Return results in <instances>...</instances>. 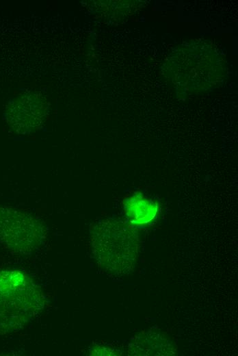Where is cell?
<instances>
[{"label": "cell", "instance_id": "cell-4", "mask_svg": "<svg viewBox=\"0 0 238 356\" xmlns=\"http://www.w3.org/2000/svg\"><path fill=\"white\" fill-rule=\"evenodd\" d=\"M48 108V101L42 93L29 91L9 105L7 122L16 133L29 134L40 128L46 120Z\"/></svg>", "mask_w": 238, "mask_h": 356}, {"label": "cell", "instance_id": "cell-5", "mask_svg": "<svg viewBox=\"0 0 238 356\" xmlns=\"http://www.w3.org/2000/svg\"><path fill=\"white\" fill-rule=\"evenodd\" d=\"M126 215L131 223L140 225L151 222L157 215L158 205L140 193H136L124 202Z\"/></svg>", "mask_w": 238, "mask_h": 356}, {"label": "cell", "instance_id": "cell-2", "mask_svg": "<svg viewBox=\"0 0 238 356\" xmlns=\"http://www.w3.org/2000/svg\"><path fill=\"white\" fill-rule=\"evenodd\" d=\"M90 242L94 259L105 272L122 275L132 270L138 237L127 223L111 218L98 220L91 227Z\"/></svg>", "mask_w": 238, "mask_h": 356}, {"label": "cell", "instance_id": "cell-1", "mask_svg": "<svg viewBox=\"0 0 238 356\" xmlns=\"http://www.w3.org/2000/svg\"><path fill=\"white\" fill-rule=\"evenodd\" d=\"M44 305L43 292L28 275L17 270H0V334L21 330Z\"/></svg>", "mask_w": 238, "mask_h": 356}, {"label": "cell", "instance_id": "cell-3", "mask_svg": "<svg viewBox=\"0 0 238 356\" xmlns=\"http://www.w3.org/2000/svg\"><path fill=\"white\" fill-rule=\"evenodd\" d=\"M45 238L44 227L30 214L12 207H0V242L21 255L36 251Z\"/></svg>", "mask_w": 238, "mask_h": 356}]
</instances>
